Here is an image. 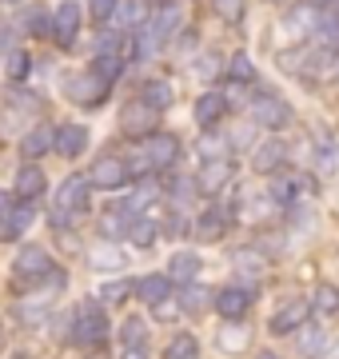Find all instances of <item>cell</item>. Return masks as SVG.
<instances>
[{
	"instance_id": "27",
	"label": "cell",
	"mask_w": 339,
	"mask_h": 359,
	"mask_svg": "<svg viewBox=\"0 0 339 359\" xmlns=\"http://www.w3.org/2000/svg\"><path fill=\"white\" fill-rule=\"evenodd\" d=\"M156 236H160V224L152 216H136V219H132V228H128L132 248H152V244H156Z\"/></svg>"
},
{
	"instance_id": "41",
	"label": "cell",
	"mask_w": 339,
	"mask_h": 359,
	"mask_svg": "<svg viewBox=\"0 0 339 359\" xmlns=\"http://www.w3.org/2000/svg\"><path fill=\"white\" fill-rule=\"evenodd\" d=\"M300 184L303 180H279V184H272V200L275 204H291L300 196Z\"/></svg>"
},
{
	"instance_id": "44",
	"label": "cell",
	"mask_w": 339,
	"mask_h": 359,
	"mask_svg": "<svg viewBox=\"0 0 339 359\" xmlns=\"http://www.w3.org/2000/svg\"><path fill=\"white\" fill-rule=\"evenodd\" d=\"M212 8H216V16H223L228 25H235V20L244 16V0H212Z\"/></svg>"
},
{
	"instance_id": "11",
	"label": "cell",
	"mask_w": 339,
	"mask_h": 359,
	"mask_svg": "<svg viewBox=\"0 0 339 359\" xmlns=\"http://www.w3.org/2000/svg\"><path fill=\"white\" fill-rule=\"evenodd\" d=\"M144 152H148V160H152L156 172H164V168H172L180 160V140H176L172 132H152V136L144 140Z\"/></svg>"
},
{
	"instance_id": "42",
	"label": "cell",
	"mask_w": 339,
	"mask_h": 359,
	"mask_svg": "<svg viewBox=\"0 0 339 359\" xmlns=\"http://www.w3.org/2000/svg\"><path fill=\"white\" fill-rule=\"evenodd\" d=\"M96 56H124V32H104L96 44Z\"/></svg>"
},
{
	"instance_id": "4",
	"label": "cell",
	"mask_w": 339,
	"mask_h": 359,
	"mask_svg": "<svg viewBox=\"0 0 339 359\" xmlns=\"http://www.w3.org/2000/svg\"><path fill=\"white\" fill-rule=\"evenodd\" d=\"M48 271H53V256H48V248L25 244L20 252H16V259H13V276H16V283L32 287V283H40L44 276H48Z\"/></svg>"
},
{
	"instance_id": "16",
	"label": "cell",
	"mask_w": 339,
	"mask_h": 359,
	"mask_svg": "<svg viewBox=\"0 0 339 359\" xmlns=\"http://www.w3.org/2000/svg\"><path fill=\"white\" fill-rule=\"evenodd\" d=\"M132 219H136V212H132L128 204H120V208H108V212H100V236L104 240H120V236H128L132 228Z\"/></svg>"
},
{
	"instance_id": "40",
	"label": "cell",
	"mask_w": 339,
	"mask_h": 359,
	"mask_svg": "<svg viewBox=\"0 0 339 359\" xmlns=\"http://www.w3.org/2000/svg\"><path fill=\"white\" fill-rule=\"evenodd\" d=\"M88 13H92V20H96V25H108V20L120 13V0H92Z\"/></svg>"
},
{
	"instance_id": "23",
	"label": "cell",
	"mask_w": 339,
	"mask_h": 359,
	"mask_svg": "<svg viewBox=\"0 0 339 359\" xmlns=\"http://www.w3.org/2000/svg\"><path fill=\"white\" fill-rule=\"evenodd\" d=\"M168 276L176 283H192L200 276V256L196 252H176V256L168 259Z\"/></svg>"
},
{
	"instance_id": "9",
	"label": "cell",
	"mask_w": 339,
	"mask_h": 359,
	"mask_svg": "<svg viewBox=\"0 0 339 359\" xmlns=\"http://www.w3.org/2000/svg\"><path fill=\"white\" fill-rule=\"evenodd\" d=\"M235 176V164H232V156H216V160H204V168H200V176H196V188L200 192H223L228 184H232Z\"/></svg>"
},
{
	"instance_id": "18",
	"label": "cell",
	"mask_w": 339,
	"mask_h": 359,
	"mask_svg": "<svg viewBox=\"0 0 339 359\" xmlns=\"http://www.w3.org/2000/svg\"><path fill=\"white\" fill-rule=\"evenodd\" d=\"M84 148H88V128L84 124H56V152L72 160Z\"/></svg>"
},
{
	"instance_id": "54",
	"label": "cell",
	"mask_w": 339,
	"mask_h": 359,
	"mask_svg": "<svg viewBox=\"0 0 339 359\" xmlns=\"http://www.w3.org/2000/svg\"><path fill=\"white\" fill-rule=\"evenodd\" d=\"M160 4H172V0H160Z\"/></svg>"
},
{
	"instance_id": "48",
	"label": "cell",
	"mask_w": 339,
	"mask_h": 359,
	"mask_svg": "<svg viewBox=\"0 0 339 359\" xmlns=\"http://www.w3.org/2000/svg\"><path fill=\"white\" fill-rule=\"evenodd\" d=\"M13 196H8V192H0V224H4V219H8V216H13Z\"/></svg>"
},
{
	"instance_id": "3",
	"label": "cell",
	"mask_w": 339,
	"mask_h": 359,
	"mask_svg": "<svg viewBox=\"0 0 339 359\" xmlns=\"http://www.w3.org/2000/svg\"><path fill=\"white\" fill-rule=\"evenodd\" d=\"M92 204V184L84 176H68L60 188H56V216L53 224L60 228L64 224V216H84Z\"/></svg>"
},
{
	"instance_id": "51",
	"label": "cell",
	"mask_w": 339,
	"mask_h": 359,
	"mask_svg": "<svg viewBox=\"0 0 339 359\" xmlns=\"http://www.w3.org/2000/svg\"><path fill=\"white\" fill-rule=\"evenodd\" d=\"M4 344H8V339H4V323H0V351H4Z\"/></svg>"
},
{
	"instance_id": "25",
	"label": "cell",
	"mask_w": 339,
	"mask_h": 359,
	"mask_svg": "<svg viewBox=\"0 0 339 359\" xmlns=\"http://www.w3.org/2000/svg\"><path fill=\"white\" fill-rule=\"evenodd\" d=\"M32 216H36V212H32L28 204L13 208V216L0 224V240H20V236H25V231L32 228Z\"/></svg>"
},
{
	"instance_id": "1",
	"label": "cell",
	"mask_w": 339,
	"mask_h": 359,
	"mask_svg": "<svg viewBox=\"0 0 339 359\" xmlns=\"http://www.w3.org/2000/svg\"><path fill=\"white\" fill-rule=\"evenodd\" d=\"M32 287H36V283H32ZM64 287H68V271H64V268H53L48 276H44V280H40L36 292L20 295V304L13 308V311H16V320L25 323V327H36V323L44 320L48 311H53L56 295L64 292Z\"/></svg>"
},
{
	"instance_id": "35",
	"label": "cell",
	"mask_w": 339,
	"mask_h": 359,
	"mask_svg": "<svg viewBox=\"0 0 339 359\" xmlns=\"http://www.w3.org/2000/svg\"><path fill=\"white\" fill-rule=\"evenodd\" d=\"M120 344H124V347H144V344H148V323H144L140 316L124 320V327H120Z\"/></svg>"
},
{
	"instance_id": "46",
	"label": "cell",
	"mask_w": 339,
	"mask_h": 359,
	"mask_svg": "<svg viewBox=\"0 0 339 359\" xmlns=\"http://www.w3.org/2000/svg\"><path fill=\"white\" fill-rule=\"evenodd\" d=\"M120 20H124L128 28L144 25V4H140V0H132V4H124V8H120Z\"/></svg>"
},
{
	"instance_id": "2",
	"label": "cell",
	"mask_w": 339,
	"mask_h": 359,
	"mask_svg": "<svg viewBox=\"0 0 339 359\" xmlns=\"http://www.w3.org/2000/svg\"><path fill=\"white\" fill-rule=\"evenodd\" d=\"M108 339V316L96 304H80L76 316H72V327H68V344L72 347H100Z\"/></svg>"
},
{
	"instance_id": "34",
	"label": "cell",
	"mask_w": 339,
	"mask_h": 359,
	"mask_svg": "<svg viewBox=\"0 0 339 359\" xmlns=\"http://www.w3.org/2000/svg\"><path fill=\"white\" fill-rule=\"evenodd\" d=\"M324 351H327V335H324V327H307V332H300V355L319 359Z\"/></svg>"
},
{
	"instance_id": "33",
	"label": "cell",
	"mask_w": 339,
	"mask_h": 359,
	"mask_svg": "<svg viewBox=\"0 0 339 359\" xmlns=\"http://www.w3.org/2000/svg\"><path fill=\"white\" fill-rule=\"evenodd\" d=\"M164 359H200V339L196 335H176L168 344V351H164Z\"/></svg>"
},
{
	"instance_id": "20",
	"label": "cell",
	"mask_w": 339,
	"mask_h": 359,
	"mask_svg": "<svg viewBox=\"0 0 339 359\" xmlns=\"http://www.w3.org/2000/svg\"><path fill=\"white\" fill-rule=\"evenodd\" d=\"M216 344H220V351H228V355H240V351L251 344V332L240 320H223L220 335H216Z\"/></svg>"
},
{
	"instance_id": "37",
	"label": "cell",
	"mask_w": 339,
	"mask_h": 359,
	"mask_svg": "<svg viewBox=\"0 0 339 359\" xmlns=\"http://www.w3.org/2000/svg\"><path fill=\"white\" fill-rule=\"evenodd\" d=\"M28 68H32V56H28L25 48L8 52V60H4V72H8V80H13V84H20V80L28 76Z\"/></svg>"
},
{
	"instance_id": "15",
	"label": "cell",
	"mask_w": 339,
	"mask_h": 359,
	"mask_svg": "<svg viewBox=\"0 0 339 359\" xmlns=\"http://www.w3.org/2000/svg\"><path fill=\"white\" fill-rule=\"evenodd\" d=\"M172 276H164V271H152V276H140V280H136V295H140L144 304H152V308H156V304H164V299H168L172 295Z\"/></svg>"
},
{
	"instance_id": "55",
	"label": "cell",
	"mask_w": 339,
	"mask_h": 359,
	"mask_svg": "<svg viewBox=\"0 0 339 359\" xmlns=\"http://www.w3.org/2000/svg\"><path fill=\"white\" fill-rule=\"evenodd\" d=\"M324 4H327V0H324Z\"/></svg>"
},
{
	"instance_id": "50",
	"label": "cell",
	"mask_w": 339,
	"mask_h": 359,
	"mask_svg": "<svg viewBox=\"0 0 339 359\" xmlns=\"http://www.w3.org/2000/svg\"><path fill=\"white\" fill-rule=\"evenodd\" d=\"M184 231H188V224H184L180 216H172L168 219V236H184Z\"/></svg>"
},
{
	"instance_id": "14",
	"label": "cell",
	"mask_w": 339,
	"mask_h": 359,
	"mask_svg": "<svg viewBox=\"0 0 339 359\" xmlns=\"http://www.w3.org/2000/svg\"><path fill=\"white\" fill-rule=\"evenodd\" d=\"M223 116H228V96H223V92H204L196 100V124L200 128H216Z\"/></svg>"
},
{
	"instance_id": "28",
	"label": "cell",
	"mask_w": 339,
	"mask_h": 359,
	"mask_svg": "<svg viewBox=\"0 0 339 359\" xmlns=\"http://www.w3.org/2000/svg\"><path fill=\"white\" fill-rule=\"evenodd\" d=\"M88 264H92V268H100V271H120L124 264H128V256H124L120 248L104 244V248H92V252H88Z\"/></svg>"
},
{
	"instance_id": "10",
	"label": "cell",
	"mask_w": 339,
	"mask_h": 359,
	"mask_svg": "<svg viewBox=\"0 0 339 359\" xmlns=\"http://www.w3.org/2000/svg\"><path fill=\"white\" fill-rule=\"evenodd\" d=\"M80 20H84V16H80L76 0H64L53 13V40L60 48H72V40H76V32H80Z\"/></svg>"
},
{
	"instance_id": "45",
	"label": "cell",
	"mask_w": 339,
	"mask_h": 359,
	"mask_svg": "<svg viewBox=\"0 0 339 359\" xmlns=\"http://www.w3.org/2000/svg\"><path fill=\"white\" fill-rule=\"evenodd\" d=\"M200 152H204V160H216V156L228 152V140H220V136H204V140H200Z\"/></svg>"
},
{
	"instance_id": "39",
	"label": "cell",
	"mask_w": 339,
	"mask_h": 359,
	"mask_svg": "<svg viewBox=\"0 0 339 359\" xmlns=\"http://www.w3.org/2000/svg\"><path fill=\"white\" fill-rule=\"evenodd\" d=\"M92 72H100V76L112 84V80H120V72H124V56H96V60H92Z\"/></svg>"
},
{
	"instance_id": "22",
	"label": "cell",
	"mask_w": 339,
	"mask_h": 359,
	"mask_svg": "<svg viewBox=\"0 0 339 359\" xmlns=\"http://www.w3.org/2000/svg\"><path fill=\"white\" fill-rule=\"evenodd\" d=\"M232 224V212H223V208H208L204 216H196V240H220L223 231Z\"/></svg>"
},
{
	"instance_id": "19",
	"label": "cell",
	"mask_w": 339,
	"mask_h": 359,
	"mask_svg": "<svg viewBox=\"0 0 339 359\" xmlns=\"http://www.w3.org/2000/svg\"><path fill=\"white\" fill-rule=\"evenodd\" d=\"M303 320H307V304H303V299H287V304H279V311L272 316V332L287 335V332H296V327H303Z\"/></svg>"
},
{
	"instance_id": "43",
	"label": "cell",
	"mask_w": 339,
	"mask_h": 359,
	"mask_svg": "<svg viewBox=\"0 0 339 359\" xmlns=\"http://www.w3.org/2000/svg\"><path fill=\"white\" fill-rule=\"evenodd\" d=\"M315 32H319V40H327V44H339V13L319 16V25H315Z\"/></svg>"
},
{
	"instance_id": "8",
	"label": "cell",
	"mask_w": 339,
	"mask_h": 359,
	"mask_svg": "<svg viewBox=\"0 0 339 359\" xmlns=\"http://www.w3.org/2000/svg\"><path fill=\"white\" fill-rule=\"evenodd\" d=\"M251 124H260V128H287L291 124V108L279 96H272V92H260L251 100Z\"/></svg>"
},
{
	"instance_id": "49",
	"label": "cell",
	"mask_w": 339,
	"mask_h": 359,
	"mask_svg": "<svg viewBox=\"0 0 339 359\" xmlns=\"http://www.w3.org/2000/svg\"><path fill=\"white\" fill-rule=\"evenodd\" d=\"M120 359H152V355H148V347H124Z\"/></svg>"
},
{
	"instance_id": "13",
	"label": "cell",
	"mask_w": 339,
	"mask_h": 359,
	"mask_svg": "<svg viewBox=\"0 0 339 359\" xmlns=\"http://www.w3.org/2000/svg\"><path fill=\"white\" fill-rule=\"evenodd\" d=\"M251 308V292L248 287H223L220 295H216V311H220L223 320H244Z\"/></svg>"
},
{
	"instance_id": "21",
	"label": "cell",
	"mask_w": 339,
	"mask_h": 359,
	"mask_svg": "<svg viewBox=\"0 0 339 359\" xmlns=\"http://www.w3.org/2000/svg\"><path fill=\"white\" fill-rule=\"evenodd\" d=\"M284 160H287V148L279 140H268V144H260V148L251 152V168H256V172H263V176H268V172H279V168H284Z\"/></svg>"
},
{
	"instance_id": "5",
	"label": "cell",
	"mask_w": 339,
	"mask_h": 359,
	"mask_svg": "<svg viewBox=\"0 0 339 359\" xmlns=\"http://www.w3.org/2000/svg\"><path fill=\"white\" fill-rule=\"evenodd\" d=\"M64 92L72 104H84V108H96V104L108 100V80L100 76V72H72V76H64Z\"/></svg>"
},
{
	"instance_id": "29",
	"label": "cell",
	"mask_w": 339,
	"mask_h": 359,
	"mask_svg": "<svg viewBox=\"0 0 339 359\" xmlns=\"http://www.w3.org/2000/svg\"><path fill=\"white\" fill-rule=\"evenodd\" d=\"M140 96H144L148 104H152V108H160V112H164V108H168L172 100H176V92H172V84H168V80H148Z\"/></svg>"
},
{
	"instance_id": "38",
	"label": "cell",
	"mask_w": 339,
	"mask_h": 359,
	"mask_svg": "<svg viewBox=\"0 0 339 359\" xmlns=\"http://www.w3.org/2000/svg\"><path fill=\"white\" fill-rule=\"evenodd\" d=\"M315 160H319V168H335V140H331V132H315Z\"/></svg>"
},
{
	"instance_id": "31",
	"label": "cell",
	"mask_w": 339,
	"mask_h": 359,
	"mask_svg": "<svg viewBox=\"0 0 339 359\" xmlns=\"http://www.w3.org/2000/svg\"><path fill=\"white\" fill-rule=\"evenodd\" d=\"M132 292H136V283H132V280H104V283H100V304H116V308H120Z\"/></svg>"
},
{
	"instance_id": "32",
	"label": "cell",
	"mask_w": 339,
	"mask_h": 359,
	"mask_svg": "<svg viewBox=\"0 0 339 359\" xmlns=\"http://www.w3.org/2000/svg\"><path fill=\"white\" fill-rule=\"evenodd\" d=\"M228 76H232L235 84H251V80H256V65H251L248 52H235V56H228Z\"/></svg>"
},
{
	"instance_id": "24",
	"label": "cell",
	"mask_w": 339,
	"mask_h": 359,
	"mask_svg": "<svg viewBox=\"0 0 339 359\" xmlns=\"http://www.w3.org/2000/svg\"><path fill=\"white\" fill-rule=\"evenodd\" d=\"M208 304H212V292H208V287H200L196 280H192V283H180V311H188V316H200Z\"/></svg>"
},
{
	"instance_id": "12",
	"label": "cell",
	"mask_w": 339,
	"mask_h": 359,
	"mask_svg": "<svg viewBox=\"0 0 339 359\" xmlns=\"http://www.w3.org/2000/svg\"><path fill=\"white\" fill-rule=\"evenodd\" d=\"M56 148V128L53 124H36L32 132L20 136V156L25 160H40V156H48Z\"/></svg>"
},
{
	"instance_id": "53",
	"label": "cell",
	"mask_w": 339,
	"mask_h": 359,
	"mask_svg": "<svg viewBox=\"0 0 339 359\" xmlns=\"http://www.w3.org/2000/svg\"><path fill=\"white\" fill-rule=\"evenodd\" d=\"M4 4H20V0H4Z\"/></svg>"
},
{
	"instance_id": "26",
	"label": "cell",
	"mask_w": 339,
	"mask_h": 359,
	"mask_svg": "<svg viewBox=\"0 0 339 359\" xmlns=\"http://www.w3.org/2000/svg\"><path fill=\"white\" fill-rule=\"evenodd\" d=\"M319 25V20H315V13L312 8H307V4H303V8H291V13L284 16V32L291 40H300V36H307V32H312V28Z\"/></svg>"
},
{
	"instance_id": "7",
	"label": "cell",
	"mask_w": 339,
	"mask_h": 359,
	"mask_svg": "<svg viewBox=\"0 0 339 359\" xmlns=\"http://www.w3.org/2000/svg\"><path fill=\"white\" fill-rule=\"evenodd\" d=\"M128 180H132V168L120 156H100L88 168V184L100 188V192H120V188H128Z\"/></svg>"
},
{
	"instance_id": "17",
	"label": "cell",
	"mask_w": 339,
	"mask_h": 359,
	"mask_svg": "<svg viewBox=\"0 0 339 359\" xmlns=\"http://www.w3.org/2000/svg\"><path fill=\"white\" fill-rule=\"evenodd\" d=\"M44 184H48V176H44V168H40L36 160L20 164V172H16V196H20V200H36V196L44 192Z\"/></svg>"
},
{
	"instance_id": "47",
	"label": "cell",
	"mask_w": 339,
	"mask_h": 359,
	"mask_svg": "<svg viewBox=\"0 0 339 359\" xmlns=\"http://www.w3.org/2000/svg\"><path fill=\"white\" fill-rule=\"evenodd\" d=\"M156 320H176V304H172V299L156 304Z\"/></svg>"
},
{
	"instance_id": "30",
	"label": "cell",
	"mask_w": 339,
	"mask_h": 359,
	"mask_svg": "<svg viewBox=\"0 0 339 359\" xmlns=\"http://www.w3.org/2000/svg\"><path fill=\"white\" fill-rule=\"evenodd\" d=\"M176 25H180V8H176V4H168V8H164V13H160L156 20H152V25H148V32H152V36H156L160 44H164V40H168L172 32H176Z\"/></svg>"
},
{
	"instance_id": "52",
	"label": "cell",
	"mask_w": 339,
	"mask_h": 359,
	"mask_svg": "<svg viewBox=\"0 0 339 359\" xmlns=\"http://www.w3.org/2000/svg\"><path fill=\"white\" fill-rule=\"evenodd\" d=\"M260 359H279V355H275V351H260Z\"/></svg>"
},
{
	"instance_id": "36",
	"label": "cell",
	"mask_w": 339,
	"mask_h": 359,
	"mask_svg": "<svg viewBox=\"0 0 339 359\" xmlns=\"http://www.w3.org/2000/svg\"><path fill=\"white\" fill-rule=\"evenodd\" d=\"M315 311H319V316H335L339 311V287L335 283H319V287H315Z\"/></svg>"
},
{
	"instance_id": "6",
	"label": "cell",
	"mask_w": 339,
	"mask_h": 359,
	"mask_svg": "<svg viewBox=\"0 0 339 359\" xmlns=\"http://www.w3.org/2000/svg\"><path fill=\"white\" fill-rule=\"evenodd\" d=\"M156 116H160V108H152L144 96L140 100H128L120 108V132L132 136V140H148L156 132Z\"/></svg>"
}]
</instances>
